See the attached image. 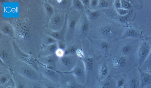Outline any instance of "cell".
I'll return each instance as SVG.
<instances>
[{
	"label": "cell",
	"instance_id": "cell-44",
	"mask_svg": "<svg viewBox=\"0 0 151 88\" xmlns=\"http://www.w3.org/2000/svg\"><path fill=\"white\" fill-rule=\"evenodd\" d=\"M58 48L61 49L65 50L66 47L67 45L64 42L58 41Z\"/></svg>",
	"mask_w": 151,
	"mask_h": 88
},
{
	"label": "cell",
	"instance_id": "cell-22",
	"mask_svg": "<svg viewBox=\"0 0 151 88\" xmlns=\"http://www.w3.org/2000/svg\"><path fill=\"white\" fill-rule=\"evenodd\" d=\"M0 24V32L3 35L9 38H14L15 30L12 24L3 21L1 22Z\"/></svg>",
	"mask_w": 151,
	"mask_h": 88
},
{
	"label": "cell",
	"instance_id": "cell-15",
	"mask_svg": "<svg viewBox=\"0 0 151 88\" xmlns=\"http://www.w3.org/2000/svg\"><path fill=\"white\" fill-rule=\"evenodd\" d=\"M125 79L126 88H141L138 69L137 66L127 73Z\"/></svg>",
	"mask_w": 151,
	"mask_h": 88
},
{
	"label": "cell",
	"instance_id": "cell-5",
	"mask_svg": "<svg viewBox=\"0 0 151 88\" xmlns=\"http://www.w3.org/2000/svg\"><path fill=\"white\" fill-rule=\"evenodd\" d=\"M81 13L71 8L67 13V29L65 37V42L67 46L75 40V30Z\"/></svg>",
	"mask_w": 151,
	"mask_h": 88
},
{
	"label": "cell",
	"instance_id": "cell-36",
	"mask_svg": "<svg viewBox=\"0 0 151 88\" xmlns=\"http://www.w3.org/2000/svg\"><path fill=\"white\" fill-rule=\"evenodd\" d=\"M26 84L25 88H43L40 81L28 80Z\"/></svg>",
	"mask_w": 151,
	"mask_h": 88
},
{
	"label": "cell",
	"instance_id": "cell-37",
	"mask_svg": "<svg viewBox=\"0 0 151 88\" xmlns=\"http://www.w3.org/2000/svg\"><path fill=\"white\" fill-rule=\"evenodd\" d=\"M10 76L5 74H1L0 76V85L4 86L9 80Z\"/></svg>",
	"mask_w": 151,
	"mask_h": 88
},
{
	"label": "cell",
	"instance_id": "cell-11",
	"mask_svg": "<svg viewBox=\"0 0 151 88\" xmlns=\"http://www.w3.org/2000/svg\"><path fill=\"white\" fill-rule=\"evenodd\" d=\"M67 16V13L55 10L53 15L49 19L47 28L54 31L60 30L65 23Z\"/></svg>",
	"mask_w": 151,
	"mask_h": 88
},
{
	"label": "cell",
	"instance_id": "cell-28",
	"mask_svg": "<svg viewBox=\"0 0 151 88\" xmlns=\"http://www.w3.org/2000/svg\"><path fill=\"white\" fill-rule=\"evenodd\" d=\"M133 49L134 46L132 44L125 43L121 46L119 53L124 56H128L132 53Z\"/></svg>",
	"mask_w": 151,
	"mask_h": 88
},
{
	"label": "cell",
	"instance_id": "cell-35",
	"mask_svg": "<svg viewBox=\"0 0 151 88\" xmlns=\"http://www.w3.org/2000/svg\"><path fill=\"white\" fill-rule=\"evenodd\" d=\"M58 41L52 37L45 34L42 37V45H47L57 43Z\"/></svg>",
	"mask_w": 151,
	"mask_h": 88
},
{
	"label": "cell",
	"instance_id": "cell-19",
	"mask_svg": "<svg viewBox=\"0 0 151 88\" xmlns=\"http://www.w3.org/2000/svg\"><path fill=\"white\" fill-rule=\"evenodd\" d=\"M92 88H117L116 78L109 74L104 79L98 81Z\"/></svg>",
	"mask_w": 151,
	"mask_h": 88
},
{
	"label": "cell",
	"instance_id": "cell-46",
	"mask_svg": "<svg viewBox=\"0 0 151 88\" xmlns=\"http://www.w3.org/2000/svg\"><path fill=\"white\" fill-rule=\"evenodd\" d=\"M143 88H151V84L147 85L144 86Z\"/></svg>",
	"mask_w": 151,
	"mask_h": 88
},
{
	"label": "cell",
	"instance_id": "cell-43",
	"mask_svg": "<svg viewBox=\"0 0 151 88\" xmlns=\"http://www.w3.org/2000/svg\"><path fill=\"white\" fill-rule=\"evenodd\" d=\"M113 5L115 9L122 8L121 0H115L113 1Z\"/></svg>",
	"mask_w": 151,
	"mask_h": 88
},
{
	"label": "cell",
	"instance_id": "cell-26",
	"mask_svg": "<svg viewBox=\"0 0 151 88\" xmlns=\"http://www.w3.org/2000/svg\"><path fill=\"white\" fill-rule=\"evenodd\" d=\"M84 12L91 22L97 20L102 15L100 9L92 10L90 8H86Z\"/></svg>",
	"mask_w": 151,
	"mask_h": 88
},
{
	"label": "cell",
	"instance_id": "cell-18",
	"mask_svg": "<svg viewBox=\"0 0 151 88\" xmlns=\"http://www.w3.org/2000/svg\"><path fill=\"white\" fill-rule=\"evenodd\" d=\"M91 43L105 56L109 53L111 48V43L104 40L89 38Z\"/></svg>",
	"mask_w": 151,
	"mask_h": 88
},
{
	"label": "cell",
	"instance_id": "cell-45",
	"mask_svg": "<svg viewBox=\"0 0 151 88\" xmlns=\"http://www.w3.org/2000/svg\"><path fill=\"white\" fill-rule=\"evenodd\" d=\"M81 1L84 6L85 9L89 8L90 0H82Z\"/></svg>",
	"mask_w": 151,
	"mask_h": 88
},
{
	"label": "cell",
	"instance_id": "cell-29",
	"mask_svg": "<svg viewBox=\"0 0 151 88\" xmlns=\"http://www.w3.org/2000/svg\"><path fill=\"white\" fill-rule=\"evenodd\" d=\"M43 7L47 16L50 19L53 15L55 10L47 1L46 0L44 1Z\"/></svg>",
	"mask_w": 151,
	"mask_h": 88
},
{
	"label": "cell",
	"instance_id": "cell-7",
	"mask_svg": "<svg viewBox=\"0 0 151 88\" xmlns=\"http://www.w3.org/2000/svg\"><path fill=\"white\" fill-rule=\"evenodd\" d=\"M8 38L0 41V58L2 61L9 68L12 64L13 65V61L15 58L12 41L8 39Z\"/></svg>",
	"mask_w": 151,
	"mask_h": 88
},
{
	"label": "cell",
	"instance_id": "cell-20",
	"mask_svg": "<svg viewBox=\"0 0 151 88\" xmlns=\"http://www.w3.org/2000/svg\"><path fill=\"white\" fill-rule=\"evenodd\" d=\"M56 10L66 12L71 9L72 0H47Z\"/></svg>",
	"mask_w": 151,
	"mask_h": 88
},
{
	"label": "cell",
	"instance_id": "cell-1",
	"mask_svg": "<svg viewBox=\"0 0 151 88\" xmlns=\"http://www.w3.org/2000/svg\"><path fill=\"white\" fill-rule=\"evenodd\" d=\"M88 48L83 46V57L81 59L83 63L87 74L86 86L92 88L98 81V71L99 65L105 56L88 40Z\"/></svg>",
	"mask_w": 151,
	"mask_h": 88
},
{
	"label": "cell",
	"instance_id": "cell-10",
	"mask_svg": "<svg viewBox=\"0 0 151 88\" xmlns=\"http://www.w3.org/2000/svg\"><path fill=\"white\" fill-rule=\"evenodd\" d=\"M15 58L31 66L38 71V63L36 59L32 55L22 50L14 40H12Z\"/></svg>",
	"mask_w": 151,
	"mask_h": 88
},
{
	"label": "cell",
	"instance_id": "cell-41",
	"mask_svg": "<svg viewBox=\"0 0 151 88\" xmlns=\"http://www.w3.org/2000/svg\"><path fill=\"white\" fill-rule=\"evenodd\" d=\"M15 88H25L26 84H24L20 81L14 77Z\"/></svg>",
	"mask_w": 151,
	"mask_h": 88
},
{
	"label": "cell",
	"instance_id": "cell-47",
	"mask_svg": "<svg viewBox=\"0 0 151 88\" xmlns=\"http://www.w3.org/2000/svg\"><path fill=\"white\" fill-rule=\"evenodd\" d=\"M5 88H15V84L14 86L12 85H9L7 86Z\"/></svg>",
	"mask_w": 151,
	"mask_h": 88
},
{
	"label": "cell",
	"instance_id": "cell-23",
	"mask_svg": "<svg viewBox=\"0 0 151 88\" xmlns=\"http://www.w3.org/2000/svg\"><path fill=\"white\" fill-rule=\"evenodd\" d=\"M109 74V70L106 56L104 57L99 66L98 71V81L102 80Z\"/></svg>",
	"mask_w": 151,
	"mask_h": 88
},
{
	"label": "cell",
	"instance_id": "cell-3",
	"mask_svg": "<svg viewBox=\"0 0 151 88\" xmlns=\"http://www.w3.org/2000/svg\"><path fill=\"white\" fill-rule=\"evenodd\" d=\"M109 70V74L116 78L125 77L133 67L127 57L117 52L110 51L106 56Z\"/></svg>",
	"mask_w": 151,
	"mask_h": 88
},
{
	"label": "cell",
	"instance_id": "cell-12",
	"mask_svg": "<svg viewBox=\"0 0 151 88\" xmlns=\"http://www.w3.org/2000/svg\"><path fill=\"white\" fill-rule=\"evenodd\" d=\"M60 73L61 79L58 88H88L86 85L79 83L72 74Z\"/></svg>",
	"mask_w": 151,
	"mask_h": 88
},
{
	"label": "cell",
	"instance_id": "cell-27",
	"mask_svg": "<svg viewBox=\"0 0 151 88\" xmlns=\"http://www.w3.org/2000/svg\"><path fill=\"white\" fill-rule=\"evenodd\" d=\"M80 42L75 40L71 44L67 45L65 50V55H76L77 49L80 48Z\"/></svg>",
	"mask_w": 151,
	"mask_h": 88
},
{
	"label": "cell",
	"instance_id": "cell-42",
	"mask_svg": "<svg viewBox=\"0 0 151 88\" xmlns=\"http://www.w3.org/2000/svg\"><path fill=\"white\" fill-rule=\"evenodd\" d=\"M55 54L58 58H61L65 55V50L58 48L55 51Z\"/></svg>",
	"mask_w": 151,
	"mask_h": 88
},
{
	"label": "cell",
	"instance_id": "cell-48",
	"mask_svg": "<svg viewBox=\"0 0 151 88\" xmlns=\"http://www.w3.org/2000/svg\"><path fill=\"white\" fill-rule=\"evenodd\" d=\"M126 88V87H125V86L124 87H122V88Z\"/></svg>",
	"mask_w": 151,
	"mask_h": 88
},
{
	"label": "cell",
	"instance_id": "cell-34",
	"mask_svg": "<svg viewBox=\"0 0 151 88\" xmlns=\"http://www.w3.org/2000/svg\"><path fill=\"white\" fill-rule=\"evenodd\" d=\"M113 1H111L106 0H99L98 8L101 9H106L113 7Z\"/></svg>",
	"mask_w": 151,
	"mask_h": 88
},
{
	"label": "cell",
	"instance_id": "cell-9",
	"mask_svg": "<svg viewBox=\"0 0 151 88\" xmlns=\"http://www.w3.org/2000/svg\"><path fill=\"white\" fill-rule=\"evenodd\" d=\"M91 26V22L84 12L81 13L77 24L74 35L76 40L81 42L88 35Z\"/></svg>",
	"mask_w": 151,
	"mask_h": 88
},
{
	"label": "cell",
	"instance_id": "cell-4",
	"mask_svg": "<svg viewBox=\"0 0 151 88\" xmlns=\"http://www.w3.org/2000/svg\"><path fill=\"white\" fill-rule=\"evenodd\" d=\"M15 30V36L18 42L28 44L33 40L34 32L27 17L15 19L12 25Z\"/></svg>",
	"mask_w": 151,
	"mask_h": 88
},
{
	"label": "cell",
	"instance_id": "cell-2",
	"mask_svg": "<svg viewBox=\"0 0 151 88\" xmlns=\"http://www.w3.org/2000/svg\"><path fill=\"white\" fill-rule=\"evenodd\" d=\"M103 16L97 20L91 22L88 35H90L89 37L93 35L96 36L92 39L104 40L112 43L119 36V28L116 20Z\"/></svg>",
	"mask_w": 151,
	"mask_h": 88
},
{
	"label": "cell",
	"instance_id": "cell-33",
	"mask_svg": "<svg viewBox=\"0 0 151 88\" xmlns=\"http://www.w3.org/2000/svg\"><path fill=\"white\" fill-rule=\"evenodd\" d=\"M138 36V34L134 29L129 28L124 32L122 36V38H124L128 37L136 38Z\"/></svg>",
	"mask_w": 151,
	"mask_h": 88
},
{
	"label": "cell",
	"instance_id": "cell-31",
	"mask_svg": "<svg viewBox=\"0 0 151 88\" xmlns=\"http://www.w3.org/2000/svg\"><path fill=\"white\" fill-rule=\"evenodd\" d=\"M40 81L43 88H58L57 85L55 84L42 76Z\"/></svg>",
	"mask_w": 151,
	"mask_h": 88
},
{
	"label": "cell",
	"instance_id": "cell-8",
	"mask_svg": "<svg viewBox=\"0 0 151 88\" xmlns=\"http://www.w3.org/2000/svg\"><path fill=\"white\" fill-rule=\"evenodd\" d=\"M79 59L76 55H65L58 58L55 69L60 73L68 72L74 67Z\"/></svg>",
	"mask_w": 151,
	"mask_h": 88
},
{
	"label": "cell",
	"instance_id": "cell-17",
	"mask_svg": "<svg viewBox=\"0 0 151 88\" xmlns=\"http://www.w3.org/2000/svg\"><path fill=\"white\" fill-rule=\"evenodd\" d=\"M58 58L55 53L51 55L38 56L36 60L39 63L43 66L56 70L55 66Z\"/></svg>",
	"mask_w": 151,
	"mask_h": 88
},
{
	"label": "cell",
	"instance_id": "cell-16",
	"mask_svg": "<svg viewBox=\"0 0 151 88\" xmlns=\"http://www.w3.org/2000/svg\"><path fill=\"white\" fill-rule=\"evenodd\" d=\"M38 71L41 76L52 81L58 85L61 79L60 73L56 70L46 68L38 62Z\"/></svg>",
	"mask_w": 151,
	"mask_h": 88
},
{
	"label": "cell",
	"instance_id": "cell-38",
	"mask_svg": "<svg viewBox=\"0 0 151 88\" xmlns=\"http://www.w3.org/2000/svg\"><path fill=\"white\" fill-rule=\"evenodd\" d=\"M99 0H90L89 8L92 10H96L99 9L98 8Z\"/></svg>",
	"mask_w": 151,
	"mask_h": 88
},
{
	"label": "cell",
	"instance_id": "cell-40",
	"mask_svg": "<svg viewBox=\"0 0 151 88\" xmlns=\"http://www.w3.org/2000/svg\"><path fill=\"white\" fill-rule=\"evenodd\" d=\"M115 9L117 14L120 16H124L129 13V10L122 8Z\"/></svg>",
	"mask_w": 151,
	"mask_h": 88
},
{
	"label": "cell",
	"instance_id": "cell-30",
	"mask_svg": "<svg viewBox=\"0 0 151 88\" xmlns=\"http://www.w3.org/2000/svg\"><path fill=\"white\" fill-rule=\"evenodd\" d=\"M139 68L144 71L151 73V48L148 57Z\"/></svg>",
	"mask_w": 151,
	"mask_h": 88
},
{
	"label": "cell",
	"instance_id": "cell-25",
	"mask_svg": "<svg viewBox=\"0 0 151 88\" xmlns=\"http://www.w3.org/2000/svg\"><path fill=\"white\" fill-rule=\"evenodd\" d=\"M138 69L141 88L151 84V73L144 71L139 68Z\"/></svg>",
	"mask_w": 151,
	"mask_h": 88
},
{
	"label": "cell",
	"instance_id": "cell-21",
	"mask_svg": "<svg viewBox=\"0 0 151 88\" xmlns=\"http://www.w3.org/2000/svg\"><path fill=\"white\" fill-rule=\"evenodd\" d=\"M66 29L67 18L65 23L61 30L57 31H54L49 30L47 28L44 29V34L49 35L58 41H61L65 42V37Z\"/></svg>",
	"mask_w": 151,
	"mask_h": 88
},
{
	"label": "cell",
	"instance_id": "cell-6",
	"mask_svg": "<svg viewBox=\"0 0 151 88\" xmlns=\"http://www.w3.org/2000/svg\"><path fill=\"white\" fill-rule=\"evenodd\" d=\"M17 62L13 65L15 72L17 74L28 80H40L42 76L38 71L22 61L18 60Z\"/></svg>",
	"mask_w": 151,
	"mask_h": 88
},
{
	"label": "cell",
	"instance_id": "cell-32",
	"mask_svg": "<svg viewBox=\"0 0 151 88\" xmlns=\"http://www.w3.org/2000/svg\"><path fill=\"white\" fill-rule=\"evenodd\" d=\"M71 8L81 13L84 12L85 8L81 0H72V5Z\"/></svg>",
	"mask_w": 151,
	"mask_h": 88
},
{
	"label": "cell",
	"instance_id": "cell-13",
	"mask_svg": "<svg viewBox=\"0 0 151 88\" xmlns=\"http://www.w3.org/2000/svg\"><path fill=\"white\" fill-rule=\"evenodd\" d=\"M151 48V45L148 42L145 40L142 41L136 55V66L140 68L142 66L148 57Z\"/></svg>",
	"mask_w": 151,
	"mask_h": 88
},
{
	"label": "cell",
	"instance_id": "cell-14",
	"mask_svg": "<svg viewBox=\"0 0 151 88\" xmlns=\"http://www.w3.org/2000/svg\"><path fill=\"white\" fill-rule=\"evenodd\" d=\"M64 73L72 74L80 84L86 85L87 80L86 72L83 61L79 59L76 65L70 71Z\"/></svg>",
	"mask_w": 151,
	"mask_h": 88
},
{
	"label": "cell",
	"instance_id": "cell-24",
	"mask_svg": "<svg viewBox=\"0 0 151 88\" xmlns=\"http://www.w3.org/2000/svg\"><path fill=\"white\" fill-rule=\"evenodd\" d=\"M58 42L50 45H42L38 56L55 54V51L58 48Z\"/></svg>",
	"mask_w": 151,
	"mask_h": 88
},
{
	"label": "cell",
	"instance_id": "cell-39",
	"mask_svg": "<svg viewBox=\"0 0 151 88\" xmlns=\"http://www.w3.org/2000/svg\"><path fill=\"white\" fill-rule=\"evenodd\" d=\"M122 8L129 10L132 7L131 4L126 0H121Z\"/></svg>",
	"mask_w": 151,
	"mask_h": 88
}]
</instances>
